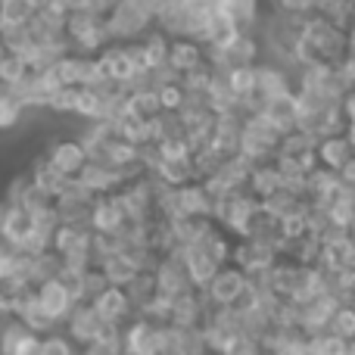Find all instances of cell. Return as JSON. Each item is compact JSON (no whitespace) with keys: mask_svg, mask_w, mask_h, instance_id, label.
Returning a JSON list of instances; mask_svg holds the SVG:
<instances>
[{"mask_svg":"<svg viewBox=\"0 0 355 355\" xmlns=\"http://www.w3.org/2000/svg\"><path fill=\"white\" fill-rule=\"evenodd\" d=\"M300 37L306 44H312L315 53H318L321 62H327V66H340V62L346 60V53H349L346 28H340L337 22H331L324 12H312V16H306Z\"/></svg>","mask_w":355,"mask_h":355,"instance_id":"6da1fadb","label":"cell"},{"mask_svg":"<svg viewBox=\"0 0 355 355\" xmlns=\"http://www.w3.org/2000/svg\"><path fill=\"white\" fill-rule=\"evenodd\" d=\"M153 25H156V16L141 3V0H122V3L106 16V28H110L112 41H122V44L150 35Z\"/></svg>","mask_w":355,"mask_h":355,"instance_id":"7a4b0ae2","label":"cell"},{"mask_svg":"<svg viewBox=\"0 0 355 355\" xmlns=\"http://www.w3.org/2000/svg\"><path fill=\"white\" fill-rule=\"evenodd\" d=\"M259 41L252 31H243L231 47L225 50H209V62H212L218 72H234V69H243V66H259Z\"/></svg>","mask_w":355,"mask_h":355,"instance_id":"3957f363","label":"cell"},{"mask_svg":"<svg viewBox=\"0 0 355 355\" xmlns=\"http://www.w3.org/2000/svg\"><path fill=\"white\" fill-rule=\"evenodd\" d=\"M97 62H100L103 78L112 81V85L131 87V81L141 75V69H137V62H135V56H131L128 44H110V47L97 56Z\"/></svg>","mask_w":355,"mask_h":355,"instance_id":"277c9868","label":"cell"},{"mask_svg":"<svg viewBox=\"0 0 355 355\" xmlns=\"http://www.w3.org/2000/svg\"><path fill=\"white\" fill-rule=\"evenodd\" d=\"M37 306L44 309V315H47L53 324H62V321L72 318L78 300H75V296L66 290V284L56 277V281H47L37 287Z\"/></svg>","mask_w":355,"mask_h":355,"instance_id":"5b68a950","label":"cell"},{"mask_svg":"<svg viewBox=\"0 0 355 355\" xmlns=\"http://www.w3.org/2000/svg\"><path fill=\"white\" fill-rule=\"evenodd\" d=\"M100 331H103V318L97 315V309L91 302H78L72 318H69V340L87 352L94 346V340L100 337Z\"/></svg>","mask_w":355,"mask_h":355,"instance_id":"8992f818","label":"cell"},{"mask_svg":"<svg viewBox=\"0 0 355 355\" xmlns=\"http://www.w3.org/2000/svg\"><path fill=\"white\" fill-rule=\"evenodd\" d=\"M246 287V271H240L237 265H225L218 275L212 277V284L206 287V296L212 306H234V300L240 296V290Z\"/></svg>","mask_w":355,"mask_h":355,"instance_id":"52a82bcc","label":"cell"},{"mask_svg":"<svg viewBox=\"0 0 355 355\" xmlns=\"http://www.w3.org/2000/svg\"><path fill=\"white\" fill-rule=\"evenodd\" d=\"M47 159L53 162L56 168H60L62 175L69 178H78L81 172H85V166L91 159H87V150L81 141H72V137H62V141H56L53 147L47 150Z\"/></svg>","mask_w":355,"mask_h":355,"instance_id":"ba28073f","label":"cell"},{"mask_svg":"<svg viewBox=\"0 0 355 355\" xmlns=\"http://www.w3.org/2000/svg\"><path fill=\"white\" fill-rule=\"evenodd\" d=\"M10 97H16L22 103V110H41V106H50V97H53V87H50L47 75L44 72H31L25 81L12 87H3Z\"/></svg>","mask_w":355,"mask_h":355,"instance_id":"9c48e42d","label":"cell"},{"mask_svg":"<svg viewBox=\"0 0 355 355\" xmlns=\"http://www.w3.org/2000/svg\"><path fill=\"white\" fill-rule=\"evenodd\" d=\"M181 256H184V265H187L190 281H193V287H200V290H206L209 284H212V277L221 271V265L209 256V250L200 243V240L190 243V246H184Z\"/></svg>","mask_w":355,"mask_h":355,"instance_id":"30bf717a","label":"cell"},{"mask_svg":"<svg viewBox=\"0 0 355 355\" xmlns=\"http://www.w3.org/2000/svg\"><path fill=\"white\" fill-rule=\"evenodd\" d=\"M178 209H181V215H190V218H212L215 200L202 187V181H190L184 187H178Z\"/></svg>","mask_w":355,"mask_h":355,"instance_id":"8fae6325","label":"cell"},{"mask_svg":"<svg viewBox=\"0 0 355 355\" xmlns=\"http://www.w3.org/2000/svg\"><path fill=\"white\" fill-rule=\"evenodd\" d=\"M209 60V50L202 41L196 37H172V56H168V66L175 69L178 75H187L190 69L202 66Z\"/></svg>","mask_w":355,"mask_h":355,"instance_id":"7c38bea8","label":"cell"},{"mask_svg":"<svg viewBox=\"0 0 355 355\" xmlns=\"http://www.w3.org/2000/svg\"><path fill=\"white\" fill-rule=\"evenodd\" d=\"M128 225V215H125L122 202L119 196H100L97 206H94V218H91V227L97 234H122V227Z\"/></svg>","mask_w":355,"mask_h":355,"instance_id":"4fadbf2b","label":"cell"},{"mask_svg":"<svg viewBox=\"0 0 355 355\" xmlns=\"http://www.w3.org/2000/svg\"><path fill=\"white\" fill-rule=\"evenodd\" d=\"M162 331H166V327H153L144 318H137L135 324L125 331V349H128V355H159Z\"/></svg>","mask_w":355,"mask_h":355,"instance_id":"5bb4252c","label":"cell"},{"mask_svg":"<svg viewBox=\"0 0 355 355\" xmlns=\"http://www.w3.org/2000/svg\"><path fill=\"white\" fill-rule=\"evenodd\" d=\"M265 119L275 125L281 135H290V131L300 128V112H296V91L287 94V97H275L265 103Z\"/></svg>","mask_w":355,"mask_h":355,"instance_id":"9a60e30c","label":"cell"},{"mask_svg":"<svg viewBox=\"0 0 355 355\" xmlns=\"http://www.w3.org/2000/svg\"><path fill=\"white\" fill-rule=\"evenodd\" d=\"M240 35H243V28H240L227 12L218 10L212 16V22H209L206 35H202V44H206V50H225V47H231Z\"/></svg>","mask_w":355,"mask_h":355,"instance_id":"2e32d148","label":"cell"},{"mask_svg":"<svg viewBox=\"0 0 355 355\" xmlns=\"http://www.w3.org/2000/svg\"><path fill=\"white\" fill-rule=\"evenodd\" d=\"M28 175H31V181H35V187H41L44 193H50V196H62L69 190V184H72V178L62 175L47 156H41V159L31 166Z\"/></svg>","mask_w":355,"mask_h":355,"instance_id":"e0dca14e","label":"cell"},{"mask_svg":"<svg viewBox=\"0 0 355 355\" xmlns=\"http://www.w3.org/2000/svg\"><path fill=\"white\" fill-rule=\"evenodd\" d=\"M355 156V150H352V144H349V137L346 135H334V137H321V144H318V162L324 168H331V172H340V168L346 166Z\"/></svg>","mask_w":355,"mask_h":355,"instance_id":"ac0fdd59","label":"cell"},{"mask_svg":"<svg viewBox=\"0 0 355 355\" xmlns=\"http://www.w3.org/2000/svg\"><path fill=\"white\" fill-rule=\"evenodd\" d=\"M256 94L268 103V100H275V97H287V94H293V81H290V75L284 72L281 66H259Z\"/></svg>","mask_w":355,"mask_h":355,"instance_id":"d6986e66","label":"cell"},{"mask_svg":"<svg viewBox=\"0 0 355 355\" xmlns=\"http://www.w3.org/2000/svg\"><path fill=\"white\" fill-rule=\"evenodd\" d=\"M277 159V156H275ZM275 159L271 162H262V166L252 168V178H250V193L256 196V200H268V196H275L277 190H284V178L277 172Z\"/></svg>","mask_w":355,"mask_h":355,"instance_id":"ffe728a7","label":"cell"},{"mask_svg":"<svg viewBox=\"0 0 355 355\" xmlns=\"http://www.w3.org/2000/svg\"><path fill=\"white\" fill-rule=\"evenodd\" d=\"M100 268H103L110 287H128V284L144 271L141 265H137L131 256H125V252H119V256H110L103 265H100Z\"/></svg>","mask_w":355,"mask_h":355,"instance_id":"44dd1931","label":"cell"},{"mask_svg":"<svg viewBox=\"0 0 355 355\" xmlns=\"http://www.w3.org/2000/svg\"><path fill=\"white\" fill-rule=\"evenodd\" d=\"M31 231H35V218H31L22 206H12L10 209V218H6V227H3V234H0V237H3L10 246H16V250H19V246L28 240Z\"/></svg>","mask_w":355,"mask_h":355,"instance_id":"7402d4cb","label":"cell"},{"mask_svg":"<svg viewBox=\"0 0 355 355\" xmlns=\"http://www.w3.org/2000/svg\"><path fill=\"white\" fill-rule=\"evenodd\" d=\"M159 112H162L159 94H150V91H131L128 94V119H147V122H153Z\"/></svg>","mask_w":355,"mask_h":355,"instance_id":"603a6c76","label":"cell"},{"mask_svg":"<svg viewBox=\"0 0 355 355\" xmlns=\"http://www.w3.org/2000/svg\"><path fill=\"white\" fill-rule=\"evenodd\" d=\"M218 10L227 12L243 31H252V25L259 19V0H221Z\"/></svg>","mask_w":355,"mask_h":355,"instance_id":"cb8c5ba5","label":"cell"},{"mask_svg":"<svg viewBox=\"0 0 355 355\" xmlns=\"http://www.w3.org/2000/svg\"><path fill=\"white\" fill-rule=\"evenodd\" d=\"M35 16V0H0V22L3 25H28Z\"/></svg>","mask_w":355,"mask_h":355,"instance_id":"d4e9b609","label":"cell"},{"mask_svg":"<svg viewBox=\"0 0 355 355\" xmlns=\"http://www.w3.org/2000/svg\"><path fill=\"white\" fill-rule=\"evenodd\" d=\"M227 75V85L231 91L237 94V100H250L256 97V87H259V66H243V69H234Z\"/></svg>","mask_w":355,"mask_h":355,"instance_id":"484cf974","label":"cell"},{"mask_svg":"<svg viewBox=\"0 0 355 355\" xmlns=\"http://www.w3.org/2000/svg\"><path fill=\"white\" fill-rule=\"evenodd\" d=\"M153 131H156V144L187 137V125H184L181 112H159V116L153 119Z\"/></svg>","mask_w":355,"mask_h":355,"instance_id":"4316f807","label":"cell"},{"mask_svg":"<svg viewBox=\"0 0 355 355\" xmlns=\"http://www.w3.org/2000/svg\"><path fill=\"white\" fill-rule=\"evenodd\" d=\"M318 137L312 135V131H302V128H296V131H290V135H284L281 137V150L277 153L281 156H302V153H309V150H318Z\"/></svg>","mask_w":355,"mask_h":355,"instance_id":"83f0119b","label":"cell"},{"mask_svg":"<svg viewBox=\"0 0 355 355\" xmlns=\"http://www.w3.org/2000/svg\"><path fill=\"white\" fill-rule=\"evenodd\" d=\"M35 72V69L28 66V62L22 60L19 53H10L3 60V66H0V85L3 87H12V85H19V81H25L28 75Z\"/></svg>","mask_w":355,"mask_h":355,"instance_id":"f1b7e54d","label":"cell"},{"mask_svg":"<svg viewBox=\"0 0 355 355\" xmlns=\"http://www.w3.org/2000/svg\"><path fill=\"white\" fill-rule=\"evenodd\" d=\"M309 346H312V355H343L346 346H349V340H343L340 334H315V337H309Z\"/></svg>","mask_w":355,"mask_h":355,"instance_id":"f546056e","label":"cell"},{"mask_svg":"<svg viewBox=\"0 0 355 355\" xmlns=\"http://www.w3.org/2000/svg\"><path fill=\"white\" fill-rule=\"evenodd\" d=\"M159 103H162V112H181L184 110V103H187V87L181 85V78L162 85Z\"/></svg>","mask_w":355,"mask_h":355,"instance_id":"4dcf8cb0","label":"cell"},{"mask_svg":"<svg viewBox=\"0 0 355 355\" xmlns=\"http://www.w3.org/2000/svg\"><path fill=\"white\" fill-rule=\"evenodd\" d=\"M22 103L16 97H10L6 91H0V131H10L22 122Z\"/></svg>","mask_w":355,"mask_h":355,"instance_id":"1f68e13d","label":"cell"},{"mask_svg":"<svg viewBox=\"0 0 355 355\" xmlns=\"http://www.w3.org/2000/svg\"><path fill=\"white\" fill-rule=\"evenodd\" d=\"M75 106H78V87H60V91H53L47 110H53L56 116H69V112H75Z\"/></svg>","mask_w":355,"mask_h":355,"instance_id":"d6a6232c","label":"cell"},{"mask_svg":"<svg viewBox=\"0 0 355 355\" xmlns=\"http://www.w3.org/2000/svg\"><path fill=\"white\" fill-rule=\"evenodd\" d=\"M28 334V327L22 321H10L6 331L0 334V355H16V346L22 343V337Z\"/></svg>","mask_w":355,"mask_h":355,"instance_id":"836d02e7","label":"cell"},{"mask_svg":"<svg viewBox=\"0 0 355 355\" xmlns=\"http://www.w3.org/2000/svg\"><path fill=\"white\" fill-rule=\"evenodd\" d=\"M331 334H340L343 340H355V306H343L334 315Z\"/></svg>","mask_w":355,"mask_h":355,"instance_id":"e575fe53","label":"cell"},{"mask_svg":"<svg viewBox=\"0 0 355 355\" xmlns=\"http://www.w3.org/2000/svg\"><path fill=\"white\" fill-rule=\"evenodd\" d=\"M85 277H87V271L69 268V265H66V268H62V275H60V281L66 284V290H69V293H72L78 302L85 300Z\"/></svg>","mask_w":355,"mask_h":355,"instance_id":"d590c367","label":"cell"},{"mask_svg":"<svg viewBox=\"0 0 355 355\" xmlns=\"http://www.w3.org/2000/svg\"><path fill=\"white\" fill-rule=\"evenodd\" d=\"M41 355H75V343L66 337H60V334H50V337H44Z\"/></svg>","mask_w":355,"mask_h":355,"instance_id":"8d00e7d4","label":"cell"},{"mask_svg":"<svg viewBox=\"0 0 355 355\" xmlns=\"http://www.w3.org/2000/svg\"><path fill=\"white\" fill-rule=\"evenodd\" d=\"M119 3H122V0H91V10L97 12V16H103V19H106Z\"/></svg>","mask_w":355,"mask_h":355,"instance_id":"74e56055","label":"cell"},{"mask_svg":"<svg viewBox=\"0 0 355 355\" xmlns=\"http://www.w3.org/2000/svg\"><path fill=\"white\" fill-rule=\"evenodd\" d=\"M340 181L346 184V187H355V156L349 162H346L343 168H340Z\"/></svg>","mask_w":355,"mask_h":355,"instance_id":"f35d334b","label":"cell"},{"mask_svg":"<svg viewBox=\"0 0 355 355\" xmlns=\"http://www.w3.org/2000/svg\"><path fill=\"white\" fill-rule=\"evenodd\" d=\"M144 6H147L150 12H153V16H159L162 10H168V6H172V0H141Z\"/></svg>","mask_w":355,"mask_h":355,"instance_id":"ab89813d","label":"cell"},{"mask_svg":"<svg viewBox=\"0 0 355 355\" xmlns=\"http://www.w3.org/2000/svg\"><path fill=\"white\" fill-rule=\"evenodd\" d=\"M343 112H346V122H355V91L343 97Z\"/></svg>","mask_w":355,"mask_h":355,"instance_id":"60d3db41","label":"cell"},{"mask_svg":"<svg viewBox=\"0 0 355 355\" xmlns=\"http://www.w3.org/2000/svg\"><path fill=\"white\" fill-rule=\"evenodd\" d=\"M12 250H16V246H10V243H6V240H3V237H0V271H3V265H6V262H10Z\"/></svg>","mask_w":355,"mask_h":355,"instance_id":"b9f144b4","label":"cell"},{"mask_svg":"<svg viewBox=\"0 0 355 355\" xmlns=\"http://www.w3.org/2000/svg\"><path fill=\"white\" fill-rule=\"evenodd\" d=\"M10 209H12V202L0 200V234H3V227H6V218H10Z\"/></svg>","mask_w":355,"mask_h":355,"instance_id":"7bdbcfd3","label":"cell"},{"mask_svg":"<svg viewBox=\"0 0 355 355\" xmlns=\"http://www.w3.org/2000/svg\"><path fill=\"white\" fill-rule=\"evenodd\" d=\"M69 10L72 12H81V10H91V0H66Z\"/></svg>","mask_w":355,"mask_h":355,"instance_id":"ee69618b","label":"cell"},{"mask_svg":"<svg viewBox=\"0 0 355 355\" xmlns=\"http://www.w3.org/2000/svg\"><path fill=\"white\" fill-rule=\"evenodd\" d=\"M3 318H12V312H10V300L0 293V321H3Z\"/></svg>","mask_w":355,"mask_h":355,"instance_id":"f6af8a7d","label":"cell"},{"mask_svg":"<svg viewBox=\"0 0 355 355\" xmlns=\"http://www.w3.org/2000/svg\"><path fill=\"white\" fill-rule=\"evenodd\" d=\"M346 44H349V53H355V25L346 31Z\"/></svg>","mask_w":355,"mask_h":355,"instance_id":"bcb514c9","label":"cell"},{"mask_svg":"<svg viewBox=\"0 0 355 355\" xmlns=\"http://www.w3.org/2000/svg\"><path fill=\"white\" fill-rule=\"evenodd\" d=\"M346 137H349V144H352V150H355V122H349V128H346Z\"/></svg>","mask_w":355,"mask_h":355,"instance_id":"7dc6e473","label":"cell"},{"mask_svg":"<svg viewBox=\"0 0 355 355\" xmlns=\"http://www.w3.org/2000/svg\"><path fill=\"white\" fill-rule=\"evenodd\" d=\"M47 3H50V0H35V6H37V12H41V10H47Z\"/></svg>","mask_w":355,"mask_h":355,"instance_id":"c3c4849f","label":"cell"},{"mask_svg":"<svg viewBox=\"0 0 355 355\" xmlns=\"http://www.w3.org/2000/svg\"><path fill=\"white\" fill-rule=\"evenodd\" d=\"M343 355H355V340H349V346H346V352Z\"/></svg>","mask_w":355,"mask_h":355,"instance_id":"681fc988","label":"cell"},{"mask_svg":"<svg viewBox=\"0 0 355 355\" xmlns=\"http://www.w3.org/2000/svg\"><path fill=\"white\" fill-rule=\"evenodd\" d=\"M209 3H215V6H218V3H221V0H209Z\"/></svg>","mask_w":355,"mask_h":355,"instance_id":"f907efd6","label":"cell"},{"mask_svg":"<svg viewBox=\"0 0 355 355\" xmlns=\"http://www.w3.org/2000/svg\"><path fill=\"white\" fill-rule=\"evenodd\" d=\"M81 355H94V352H81Z\"/></svg>","mask_w":355,"mask_h":355,"instance_id":"816d5d0a","label":"cell"},{"mask_svg":"<svg viewBox=\"0 0 355 355\" xmlns=\"http://www.w3.org/2000/svg\"><path fill=\"white\" fill-rule=\"evenodd\" d=\"M265 355H271V352H265Z\"/></svg>","mask_w":355,"mask_h":355,"instance_id":"f5cc1de1","label":"cell"}]
</instances>
